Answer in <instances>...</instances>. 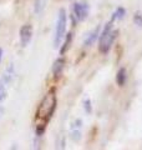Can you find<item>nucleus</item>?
Returning <instances> with one entry per match:
<instances>
[{
    "mask_svg": "<svg viewBox=\"0 0 142 150\" xmlns=\"http://www.w3.org/2000/svg\"><path fill=\"white\" fill-rule=\"evenodd\" d=\"M134 23H135L137 26L142 28V13L141 11H136L135 13V15H134Z\"/></svg>",
    "mask_w": 142,
    "mask_h": 150,
    "instance_id": "f8f14e48",
    "label": "nucleus"
},
{
    "mask_svg": "<svg viewBox=\"0 0 142 150\" xmlns=\"http://www.w3.org/2000/svg\"><path fill=\"white\" fill-rule=\"evenodd\" d=\"M20 44L22 48L29 45V43L31 41V38H32V26L30 24H25L20 28Z\"/></svg>",
    "mask_w": 142,
    "mask_h": 150,
    "instance_id": "39448f33",
    "label": "nucleus"
},
{
    "mask_svg": "<svg viewBox=\"0 0 142 150\" xmlns=\"http://www.w3.org/2000/svg\"><path fill=\"white\" fill-rule=\"evenodd\" d=\"M74 15L77 19V21H84L87 18L90 8L87 5V3H75L72 8Z\"/></svg>",
    "mask_w": 142,
    "mask_h": 150,
    "instance_id": "20e7f679",
    "label": "nucleus"
},
{
    "mask_svg": "<svg viewBox=\"0 0 142 150\" xmlns=\"http://www.w3.org/2000/svg\"><path fill=\"white\" fill-rule=\"evenodd\" d=\"M45 130H46V125L45 124H37L36 128H35V133H36L37 137H41V135H44Z\"/></svg>",
    "mask_w": 142,
    "mask_h": 150,
    "instance_id": "ddd939ff",
    "label": "nucleus"
},
{
    "mask_svg": "<svg viewBox=\"0 0 142 150\" xmlns=\"http://www.w3.org/2000/svg\"><path fill=\"white\" fill-rule=\"evenodd\" d=\"M71 41H72V33H67V34L65 35V41H64V44L61 45V48H60V55H64L66 51L69 50L70 48V45H71Z\"/></svg>",
    "mask_w": 142,
    "mask_h": 150,
    "instance_id": "1a4fd4ad",
    "label": "nucleus"
},
{
    "mask_svg": "<svg viewBox=\"0 0 142 150\" xmlns=\"http://www.w3.org/2000/svg\"><path fill=\"white\" fill-rule=\"evenodd\" d=\"M1 58H3V50L0 48V63H1Z\"/></svg>",
    "mask_w": 142,
    "mask_h": 150,
    "instance_id": "f3484780",
    "label": "nucleus"
},
{
    "mask_svg": "<svg viewBox=\"0 0 142 150\" xmlns=\"http://www.w3.org/2000/svg\"><path fill=\"white\" fill-rule=\"evenodd\" d=\"M126 80H127V73H126V69L125 68H121L120 70L117 71V75H116V83L118 86H125L126 84Z\"/></svg>",
    "mask_w": 142,
    "mask_h": 150,
    "instance_id": "6e6552de",
    "label": "nucleus"
},
{
    "mask_svg": "<svg viewBox=\"0 0 142 150\" xmlns=\"http://www.w3.org/2000/svg\"><path fill=\"white\" fill-rule=\"evenodd\" d=\"M112 24H113V21L110 20L105 25L102 34L100 35V40H98V51L103 55L110 51L113 40L116 39V36L118 34L117 30H112Z\"/></svg>",
    "mask_w": 142,
    "mask_h": 150,
    "instance_id": "f03ea898",
    "label": "nucleus"
},
{
    "mask_svg": "<svg viewBox=\"0 0 142 150\" xmlns=\"http://www.w3.org/2000/svg\"><path fill=\"white\" fill-rule=\"evenodd\" d=\"M80 138H81V133H80V130L79 129H76L75 131H72V139L74 140H80Z\"/></svg>",
    "mask_w": 142,
    "mask_h": 150,
    "instance_id": "2eb2a0df",
    "label": "nucleus"
},
{
    "mask_svg": "<svg viewBox=\"0 0 142 150\" xmlns=\"http://www.w3.org/2000/svg\"><path fill=\"white\" fill-rule=\"evenodd\" d=\"M65 59L63 58V56H60V58H58L54 62V65H53V75H54V78H60V75L63 74L64 71V68H65Z\"/></svg>",
    "mask_w": 142,
    "mask_h": 150,
    "instance_id": "423d86ee",
    "label": "nucleus"
},
{
    "mask_svg": "<svg viewBox=\"0 0 142 150\" xmlns=\"http://www.w3.org/2000/svg\"><path fill=\"white\" fill-rule=\"evenodd\" d=\"M56 104H58V98H56V90L55 88H51L46 95L42 98L39 106L36 110V120H40V124H47L49 120L53 118V114L56 109Z\"/></svg>",
    "mask_w": 142,
    "mask_h": 150,
    "instance_id": "f257e3e1",
    "label": "nucleus"
},
{
    "mask_svg": "<svg viewBox=\"0 0 142 150\" xmlns=\"http://www.w3.org/2000/svg\"><path fill=\"white\" fill-rule=\"evenodd\" d=\"M45 4H46V0H35V5H34L35 14H41L45 8Z\"/></svg>",
    "mask_w": 142,
    "mask_h": 150,
    "instance_id": "9b49d317",
    "label": "nucleus"
},
{
    "mask_svg": "<svg viewBox=\"0 0 142 150\" xmlns=\"http://www.w3.org/2000/svg\"><path fill=\"white\" fill-rule=\"evenodd\" d=\"M4 98H5V89H4L3 84L0 83V101L4 100Z\"/></svg>",
    "mask_w": 142,
    "mask_h": 150,
    "instance_id": "dca6fc26",
    "label": "nucleus"
},
{
    "mask_svg": "<svg viewBox=\"0 0 142 150\" xmlns=\"http://www.w3.org/2000/svg\"><path fill=\"white\" fill-rule=\"evenodd\" d=\"M1 112H3V109H1V108H0V114H1Z\"/></svg>",
    "mask_w": 142,
    "mask_h": 150,
    "instance_id": "a211bd4d",
    "label": "nucleus"
},
{
    "mask_svg": "<svg viewBox=\"0 0 142 150\" xmlns=\"http://www.w3.org/2000/svg\"><path fill=\"white\" fill-rule=\"evenodd\" d=\"M126 15V9L125 8H122V6H118L115 13L112 14V18H111V20L112 21H115V20H121L122 18H124Z\"/></svg>",
    "mask_w": 142,
    "mask_h": 150,
    "instance_id": "9d476101",
    "label": "nucleus"
},
{
    "mask_svg": "<svg viewBox=\"0 0 142 150\" xmlns=\"http://www.w3.org/2000/svg\"><path fill=\"white\" fill-rule=\"evenodd\" d=\"M98 35H100V26H97L96 29H93L86 38H85L84 45L85 46H91V45H93L95 41H96V39L98 38Z\"/></svg>",
    "mask_w": 142,
    "mask_h": 150,
    "instance_id": "0eeeda50",
    "label": "nucleus"
},
{
    "mask_svg": "<svg viewBox=\"0 0 142 150\" xmlns=\"http://www.w3.org/2000/svg\"><path fill=\"white\" fill-rule=\"evenodd\" d=\"M66 23H67V15H66V10L63 8L59 11L58 16V23H56V30H55V39H54V45L58 48L60 46L61 41H63L65 33H66Z\"/></svg>",
    "mask_w": 142,
    "mask_h": 150,
    "instance_id": "7ed1b4c3",
    "label": "nucleus"
},
{
    "mask_svg": "<svg viewBox=\"0 0 142 150\" xmlns=\"http://www.w3.org/2000/svg\"><path fill=\"white\" fill-rule=\"evenodd\" d=\"M84 108H85V111L87 112V114H91L92 111V108H91V100L90 99H86L84 101Z\"/></svg>",
    "mask_w": 142,
    "mask_h": 150,
    "instance_id": "4468645a",
    "label": "nucleus"
}]
</instances>
